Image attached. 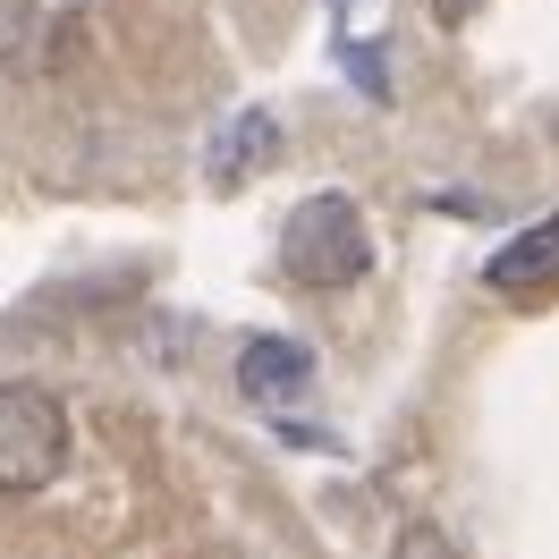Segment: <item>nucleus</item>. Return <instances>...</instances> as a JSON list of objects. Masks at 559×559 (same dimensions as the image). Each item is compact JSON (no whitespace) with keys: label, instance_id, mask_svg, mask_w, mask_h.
I'll return each instance as SVG.
<instances>
[{"label":"nucleus","instance_id":"nucleus-2","mask_svg":"<svg viewBox=\"0 0 559 559\" xmlns=\"http://www.w3.org/2000/svg\"><path fill=\"white\" fill-rule=\"evenodd\" d=\"M69 466V407L43 382H0V491H43Z\"/></svg>","mask_w":559,"mask_h":559},{"label":"nucleus","instance_id":"nucleus-1","mask_svg":"<svg viewBox=\"0 0 559 559\" xmlns=\"http://www.w3.org/2000/svg\"><path fill=\"white\" fill-rule=\"evenodd\" d=\"M280 272L297 280V288H356V280L373 272V229H365L356 195L322 187V195H306V204L288 212V229H280Z\"/></svg>","mask_w":559,"mask_h":559},{"label":"nucleus","instance_id":"nucleus-7","mask_svg":"<svg viewBox=\"0 0 559 559\" xmlns=\"http://www.w3.org/2000/svg\"><path fill=\"white\" fill-rule=\"evenodd\" d=\"M441 17H450V26H457V17H475V0H441Z\"/></svg>","mask_w":559,"mask_h":559},{"label":"nucleus","instance_id":"nucleus-5","mask_svg":"<svg viewBox=\"0 0 559 559\" xmlns=\"http://www.w3.org/2000/svg\"><path fill=\"white\" fill-rule=\"evenodd\" d=\"M272 153H280V119L272 110H238V119L204 144V178L212 187H246L254 170H272Z\"/></svg>","mask_w":559,"mask_h":559},{"label":"nucleus","instance_id":"nucleus-6","mask_svg":"<svg viewBox=\"0 0 559 559\" xmlns=\"http://www.w3.org/2000/svg\"><path fill=\"white\" fill-rule=\"evenodd\" d=\"M43 51H51V9L43 0H0V60L43 69Z\"/></svg>","mask_w":559,"mask_h":559},{"label":"nucleus","instance_id":"nucleus-3","mask_svg":"<svg viewBox=\"0 0 559 559\" xmlns=\"http://www.w3.org/2000/svg\"><path fill=\"white\" fill-rule=\"evenodd\" d=\"M306 382H314V348H297L280 331H263V340L238 348V390L254 407H288V399H306Z\"/></svg>","mask_w":559,"mask_h":559},{"label":"nucleus","instance_id":"nucleus-4","mask_svg":"<svg viewBox=\"0 0 559 559\" xmlns=\"http://www.w3.org/2000/svg\"><path fill=\"white\" fill-rule=\"evenodd\" d=\"M484 280L500 288V297H551L559 288V212L534 221V229H518V238L484 263Z\"/></svg>","mask_w":559,"mask_h":559}]
</instances>
